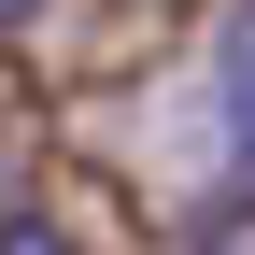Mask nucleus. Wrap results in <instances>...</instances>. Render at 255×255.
I'll return each mask as SVG.
<instances>
[{
	"mask_svg": "<svg viewBox=\"0 0 255 255\" xmlns=\"http://www.w3.org/2000/svg\"><path fill=\"white\" fill-rule=\"evenodd\" d=\"M227 128H241V170H255V14L227 28Z\"/></svg>",
	"mask_w": 255,
	"mask_h": 255,
	"instance_id": "obj_1",
	"label": "nucleus"
},
{
	"mask_svg": "<svg viewBox=\"0 0 255 255\" xmlns=\"http://www.w3.org/2000/svg\"><path fill=\"white\" fill-rule=\"evenodd\" d=\"M184 241H199V255H255V213H241V199H213V213H199Z\"/></svg>",
	"mask_w": 255,
	"mask_h": 255,
	"instance_id": "obj_2",
	"label": "nucleus"
},
{
	"mask_svg": "<svg viewBox=\"0 0 255 255\" xmlns=\"http://www.w3.org/2000/svg\"><path fill=\"white\" fill-rule=\"evenodd\" d=\"M0 255H71V241H57L43 213H0Z\"/></svg>",
	"mask_w": 255,
	"mask_h": 255,
	"instance_id": "obj_3",
	"label": "nucleus"
},
{
	"mask_svg": "<svg viewBox=\"0 0 255 255\" xmlns=\"http://www.w3.org/2000/svg\"><path fill=\"white\" fill-rule=\"evenodd\" d=\"M28 14H43V0H0V28H28Z\"/></svg>",
	"mask_w": 255,
	"mask_h": 255,
	"instance_id": "obj_4",
	"label": "nucleus"
}]
</instances>
